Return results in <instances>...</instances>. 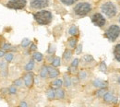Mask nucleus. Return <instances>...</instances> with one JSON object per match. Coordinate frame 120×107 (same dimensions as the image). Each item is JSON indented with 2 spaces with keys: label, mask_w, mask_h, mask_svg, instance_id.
<instances>
[{
  "label": "nucleus",
  "mask_w": 120,
  "mask_h": 107,
  "mask_svg": "<svg viewBox=\"0 0 120 107\" xmlns=\"http://www.w3.org/2000/svg\"><path fill=\"white\" fill-rule=\"evenodd\" d=\"M33 18L40 25H47L52 21V14L48 10L38 11L33 15Z\"/></svg>",
  "instance_id": "1"
},
{
  "label": "nucleus",
  "mask_w": 120,
  "mask_h": 107,
  "mask_svg": "<svg viewBox=\"0 0 120 107\" xmlns=\"http://www.w3.org/2000/svg\"><path fill=\"white\" fill-rule=\"evenodd\" d=\"M91 10V6L90 4L87 2H80L78 3L74 7V12L76 15L79 17H84L86 16Z\"/></svg>",
  "instance_id": "2"
},
{
  "label": "nucleus",
  "mask_w": 120,
  "mask_h": 107,
  "mask_svg": "<svg viewBox=\"0 0 120 107\" xmlns=\"http://www.w3.org/2000/svg\"><path fill=\"white\" fill-rule=\"evenodd\" d=\"M102 12L108 18H113L117 13V8L112 2H105L101 6Z\"/></svg>",
  "instance_id": "3"
},
{
  "label": "nucleus",
  "mask_w": 120,
  "mask_h": 107,
  "mask_svg": "<svg viewBox=\"0 0 120 107\" xmlns=\"http://www.w3.org/2000/svg\"><path fill=\"white\" fill-rule=\"evenodd\" d=\"M120 34V28L119 26L117 25H111L107 30L105 31V36L106 38L111 41V42H114L117 39V37L119 36Z\"/></svg>",
  "instance_id": "4"
},
{
  "label": "nucleus",
  "mask_w": 120,
  "mask_h": 107,
  "mask_svg": "<svg viewBox=\"0 0 120 107\" xmlns=\"http://www.w3.org/2000/svg\"><path fill=\"white\" fill-rule=\"evenodd\" d=\"M26 0H9L7 4V7L13 9H22L26 7Z\"/></svg>",
  "instance_id": "5"
},
{
  "label": "nucleus",
  "mask_w": 120,
  "mask_h": 107,
  "mask_svg": "<svg viewBox=\"0 0 120 107\" xmlns=\"http://www.w3.org/2000/svg\"><path fill=\"white\" fill-rule=\"evenodd\" d=\"M49 0H30V7L33 9H42L48 6Z\"/></svg>",
  "instance_id": "6"
},
{
  "label": "nucleus",
  "mask_w": 120,
  "mask_h": 107,
  "mask_svg": "<svg viewBox=\"0 0 120 107\" xmlns=\"http://www.w3.org/2000/svg\"><path fill=\"white\" fill-rule=\"evenodd\" d=\"M91 21L94 25L98 27H103L105 24V18L101 13H95L91 17Z\"/></svg>",
  "instance_id": "7"
},
{
  "label": "nucleus",
  "mask_w": 120,
  "mask_h": 107,
  "mask_svg": "<svg viewBox=\"0 0 120 107\" xmlns=\"http://www.w3.org/2000/svg\"><path fill=\"white\" fill-rule=\"evenodd\" d=\"M33 81H34L33 74L30 73V71H29L27 74H25V75L23 76V82H24V84L26 85V87H28V88L31 87L32 84H33Z\"/></svg>",
  "instance_id": "8"
},
{
  "label": "nucleus",
  "mask_w": 120,
  "mask_h": 107,
  "mask_svg": "<svg viewBox=\"0 0 120 107\" xmlns=\"http://www.w3.org/2000/svg\"><path fill=\"white\" fill-rule=\"evenodd\" d=\"M47 69H48V77L50 78H55L59 75V71L55 67V66H47Z\"/></svg>",
  "instance_id": "9"
},
{
  "label": "nucleus",
  "mask_w": 120,
  "mask_h": 107,
  "mask_svg": "<svg viewBox=\"0 0 120 107\" xmlns=\"http://www.w3.org/2000/svg\"><path fill=\"white\" fill-rule=\"evenodd\" d=\"M104 97V100H105V102L106 103H111V102H116L115 100V98H114V96H113V94L111 93V92H105V95L103 96Z\"/></svg>",
  "instance_id": "10"
},
{
  "label": "nucleus",
  "mask_w": 120,
  "mask_h": 107,
  "mask_svg": "<svg viewBox=\"0 0 120 107\" xmlns=\"http://www.w3.org/2000/svg\"><path fill=\"white\" fill-rule=\"evenodd\" d=\"M46 96L49 100H54L56 98V90L54 89H49L46 92Z\"/></svg>",
  "instance_id": "11"
},
{
  "label": "nucleus",
  "mask_w": 120,
  "mask_h": 107,
  "mask_svg": "<svg viewBox=\"0 0 120 107\" xmlns=\"http://www.w3.org/2000/svg\"><path fill=\"white\" fill-rule=\"evenodd\" d=\"M71 56H72V51L69 50V49H67V50L64 52V54H63V58H64L66 61H68V60L71 58Z\"/></svg>",
  "instance_id": "12"
},
{
  "label": "nucleus",
  "mask_w": 120,
  "mask_h": 107,
  "mask_svg": "<svg viewBox=\"0 0 120 107\" xmlns=\"http://www.w3.org/2000/svg\"><path fill=\"white\" fill-rule=\"evenodd\" d=\"M93 85L95 87H98V88H105V86H106V83H105V81L101 80V79H95L93 81Z\"/></svg>",
  "instance_id": "13"
},
{
  "label": "nucleus",
  "mask_w": 120,
  "mask_h": 107,
  "mask_svg": "<svg viewBox=\"0 0 120 107\" xmlns=\"http://www.w3.org/2000/svg\"><path fill=\"white\" fill-rule=\"evenodd\" d=\"M64 96H65V91L62 90L61 88H57L56 90V98L62 99V98H64Z\"/></svg>",
  "instance_id": "14"
},
{
  "label": "nucleus",
  "mask_w": 120,
  "mask_h": 107,
  "mask_svg": "<svg viewBox=\"0 0 120 107\" xmlns=\"http://www.w3.org/2000/svg\"><path fill=\"white\" fill-rule=\"evenodd\" d=\"M114 55H115V57L117 61L120 62V44L115 47V50H114Z\"/></svg>",
  "instance_id": "15"
},
{
  "label": "nucleus",
  "mask_w": 120,
  "mask_h": 107,
  "mask_svg": "<svg viewBox=\"0 0 120 107\" xmlns=\"http://www.w3.org/2000/svg\"><path fill=\"white\" fill-rule=\"evenodd\" d=\"M40 77H43V78H46L48 77V69H47V66H44L40 71Z\"/></svg>",
  "instance_id": "16"
},
{
  "label": "nucleus",
  "mask_w": 120,
  "mask_h": 107,
  "mask_svg": "<svg viewBox=\"0 0 120 107\" xmlns=\"http://www.w3.org/2000/svg\"><path fill=\"white\" fill-rule=\"evenodd\" d=\"M69 34L70 35H72V36H75V35H78L79 34V29H78V27L75 26V25H73V26H71L70 27V29H69Z\"/></svg>",
  "instance_id": "17"
},
{
  "label": "nucleus",
  "mask_w": 120,
  "mask_h": 107,
  "mask_svg": "<svg viewBox=\"0 0 120 107\" xmlns=\"http://www.w3.org/2000/svg\"><path fill=\"white\" fill-rule=\"evenodd\" d=\"M32 57H33V59H34V60H36V61H38V62L42 61V60H43V58H44L43 55H42L41 53H39V52L34 53V54H33V55H32Z\"/></svg>",
  "instance_id": "18"
},
{
  "label": "nucleus",
  "mask_w": 120,
  "mask_h": 107,
  "mask_svg": "<svg viewBox=\"0 0 120 107\" xmlns=\"http://www.w3.org/2000/svg\"><path fill=\"white\" fill-rule=\"evenodd\" d=\"M52 85H53V87H54V88H56V89H57V88H61V86L63 85V81H62L61 79H55V80L53 81Z\"/></svg>",
  "instance_id": "19"
},
{
  "label": "nucleus",
  "mask_w": 120,
  "mask_h": 107,
  "mask_svg": "<svg viewBox=\"0 0 120 107\" xmlns=\"http://www.w3.org/2000/svg\"><path fill=\"white\" fill-rule=\"evenodd\" d=\"M33 67H34V61L33 60H30L26 66H25V70L26 71H31L32 69H33Z\"/></svg>",
  "instance_id": "20"
},
{
  "label": "nucleus",
  "mask_w": 120,
  "mask_h": 107,
  "mask_svg": "<svg viewBox=\"0 0 120 107\" xmlns=\"http://www.w3.org/2000/svg\"><path fill=\"white\" fill-rule=\"evenodd\" d=\"M64 84L66 87H69L71 85V78L68 75H65L64 76Z\"/></svg>",
  "instance_id": "21"
},
{
  "label": "nucleus",
  "mask_w": 120,
  "mask_h": 107,
  "mask_svg": "<svg viewBox=\"0 0 120 107\" xmlns=\"http://www.w3.org/2000/svg\"><path fill=\"white\" fill-rule=\"evenodd\" d=\"M60 62H61V60H60L59 57L56 56V57H54V59L52 60V66H55V67H57V66H60Z\"/></svg>",
  "instance_id": "22"
},
{
  "label": "nucleus",
  "mask_w": 120,
  "mask_h": 107,
  "mask_svg": "<svg viewBox=\"0 0 120 107\" xmlns=\"http://www.w3.org/2000/svg\"><path fill=\"white\" fill-rule=\"evenodd\" d=\"M68 44H69V46H70L71 48H75L76 44H77V39H76L75 37L70 38V39L68 40Z\"/></svg>",
  "instance_id": "23"
},
{
  "label": "nucleus",
  "mask_w": 120,
  "mask_h": 107,
  "mask_svg": "<svg viewBox=\"0 0 120 107\" xmlns=\"http://www.w3.org/2000/svg\"><path fill=\"white\" fill-rule=\"evenodd\" d=\"M13 57H14V55L12 53H8L5 55V59L7 62H11L13 60Z\"/></svg>",
  "instance_id": "24"
},
{
  "label": "nucleus",
  "mask_w": 120,
  "mask_h": 107,
  "mask_svg": "<svg viewBox=\"0 0 120 107\" xmlns=\"http://www.w3.org/2000/svg\"><path fill=\"white\" fill-rule=\"evenodd\" d=\"M77 1H78V0H61V2H62L64 5H66V6H71V5L75 4Z\"/></svg>",
  "instance_id": "25"
},
{
  "label": "nucleus",
  "mask_w": 120,
  "mask_h": 107,
  "mask_svg": "<svg viewBox=\"0 0 120 107\" xmlns=\"http://www.w3.org/2000/svg\"><path fill=\"white\" fill-rule=\"evenodd\" d=\"M82 60L85 62H87V63H90V62L93 61V57L90 55H84L83 57H82Z\"/></svg>",
  "instance_id": "26"
},
{
  "label": "nucleus",
  "mask_w": 120,
  "mask_h": 107,
  "mask_svg": "<svg viewBox=\"0 0 120 107\" xmlns=\"http://www.w3.org/2000/svg\"><path fill=\"white\" fill-rule=\"evenodd\" d=\"M30 41L29 39H23V41L21 42V46L22 47H27V46L30 44Z\"/></svg>",
  "instance_id": "27"
},
{
  "label": "nucleus",
  "mask_w": 120,
  "mask_h": 107,
  "mask_svg": "<svg viewBox=\"0 0 120 107\" xmlns=\"http://www.w3.org/2000/svg\"><path fill=\"white\" fill-rule=\"evenodd\" d=\"M22 80H23V79H20V78L16 79L15 81L13 82V85H15L16 87H20V86L22 85Z\"/></svg>",
  "instance_id": "28"
},
{
  "label": "nucleus",
  "mask_w": 120,
  "mask_h": 107,
  "mask_svg": "<svg viewBox=\"0 0 120 107\" xmlns=\"http://www.w3.org/2000/svg\"><path fill=\"white\" fill-rule=\"evenodd\" d=\"M8 92H9L10 94H16V92H17V89H16L15 85H13V86H11V87H9V88H8Z\"/></svg>",
  "instance_id": "29"
},
{
  "label": "nucleus",
  "mask_w": 120,
  "mask_h": 107,
  "mask_svg": "<svg viewBox=\"0 0 120 107\" xmlns=\"http://www.w3.org/2000/svg\"><path fill=\"white\" fill-rule=\"evenodd\" d=\"M2 48H3V50H9L11 48V44H8V43H5V44H3Z\"/></svg>",
  "instance_id": "30"
},
{
  "label": "nucleus",
  "mask_w": 120,
  "mask_h": 107,
  "mask_svg": "<svg viewBox=\"0 0 120 107\" xmlns=\"http://www.w3.org/2000/svg\"><path fill=\"white\" fill-rule=\"evenodd\" d=\"M105 90L104 89V88H101V90L97 92V95H98L99 97H102V96L105 95Z\"/></svg>",
  "instance_id": "31"
},
{
  "label": "nucleus",
  "mask_w": 120,
  "mask_h": 107,
  "mask_svg": "<svg viewBox=\"0 0 120 107\" xmlns=\"http://www.w3.org/2000/svg\"><path fill=\"white\" fill-rule=\"evenodd\" d=\"M100 68H101V70H102V71H104V72H106V69H107V67H106V66H105V62H102V63H101V65H100Z\"/></svg>",
  "instance_id": "32"
},
{
  "label": "nucleus",
  "mask_w": 120,
  "mask_h": 107,
  "mask_svg": "<svg viewBox=\"0 0 120 107\" xmlns=\"http://www.w3.org/2000/svg\"><path fill=\"white\" fill-rule=\"evenodd\" d=\"M79 60L78 58H76V59H74V60H73V62L71 63V66H75V67H77V66H79Z\"/></svg>",
  "instance_id": "33"
},
{
  "label": "nucleus",
  "mask_w": 120,
  "mask_h": 107,
  "mask_svg": "<svg viewBox=\"0 0 120 107\" xmlns=\"http://www.w3.org/2000/svg\"><path fill=\"white\" fill-rule=\"evenodd\" d=\"M79 78H81V79H83V78H85L86 77H87V73L86 72H84V71H81V72H79Z\"/></svg>",
  "instance_id": "34"
},
{
  "label": "nucleus",
  "mask_w": 120,
  "mask_h": 107,
  "mask_svg": "<svg viewBox=\"0 0 120 107\" xmlns=\"http://www.w3.org/2000/svg\"><path fill=\"white\" fill-rule=\"evenodd\" d=\"M0 67H1V69H2V70L7 69V64H6L5 62L1 61L0 62Z\"/></svg>",
  "instance_id": "35"
},
{
  "label": "nucleus",
  "mask_w": 120,
  "mask_h": 107,
  "mask_svg": "<svg viewBox=\"0 0 120 107\" xmlns=\"http://www.w3.org/2000/svg\"><path fill=\"white\" fill-rule=\"evenodd\" d=\"M81 51H82V45H81V44H79V45L78 46L77 50H76V53L79 55V54H80V53H81Z\"/></svg>",
  "instance_id": "36"
},
{
  "label": "nucleus",
  "mask_w": 120,
  "mask_h": 107,
  "mask_svg": "<svg viewBox=\"0 0 120 107\" xmlns=\"http://www.w3.org/2000/svg\"><path fill=\"white\" fill-rule=\"evenodd\" d=\"M55 50H56V48H54L53 46H51V47H50V49L48 50V53H49V54H51V53L55 52Z\"/></svg>",
  "instance_id": "37"
},
{
  "label": "nucleus",
  "mask_w": 120,
  "mask_h": 107,
  "mask_svg": "<svg viewBox=\"0 0 120 107\" xmlns=\"http://www.w3.org/2000/svg\"><path fill=\"white\" fill-rule=\"evenodd\" d=\"M36 49H37V46L35 45V44H31L30 45V51H34Z\"/></svg>",
  "instance_id": "38"
},
{
  "label": "nucleus",
  "mask_w": 120,
  "mask_h": 107,
  "mask_svg": "<svg viewBox=\"0 0 120 107\" xmlns=\"http://www.w3.org/2000/svg\"><path fill=\"white\" fill-rule=\"evenodd\" d=\"M5 52L3 51V50H0V57H3V56H5Z\"/></svg>",
  "instance_id": "39"
},
{
  "label": "nucleus",
  "mask_w": 120,
  "mask_h": 107,
  "mask_svg": "<svg viewBox=\"0 0 120 107\" xmlns=\"http://www.w3.org/2000/svg\"><path fill=\"white\" fill-rule=\"evenodd\" d=\"M20 106H27V103H24V102H22V103H20Z\"/></svg>",
  "instance_id": "40"
},
{
  "label": "nucleus",
  "mask_w": 120,
  "mask_h": 107,
  "mask_svg": "<svg viewBox=\"0 0 120 107\" xmlns=\"http://www.w3.org/2000/svg\"><path fill=\"white\" fill-rule=\"evenodd\" d=\"M119 21H120V18H119Z\"/></svg>",
  "instance_id": "41"
}]
</instances>
